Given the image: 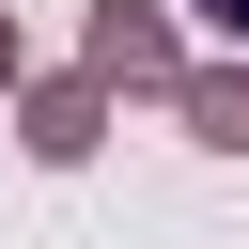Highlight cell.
Here are the masks:
<instances>
[{"mask_svg":"<svg viewBox=\"0 0 249 249\" xmlns=\"http://www.w3.org/2000/svg\"><path fill=\"white\" fill-rule=\"evenodd\" d=\"M78 62H93L109 93H187V47H171V16H156V0H93Z\"/></svg>","mask_w":249,"mask_h":249,"instance_id":"1","label":"cell"},{"mask_svg":"<svg viewBox=\"0 0 249 249\" xmlns=\"http://www.w3.org/2000/svg\"><path fill=\"white\" fill-rule=\"evenodd\" d=\"M16 140H31L47 171H78V156L109 140V78H93V62H78V78H31V93H16Z\"/></svg>","mask_w":249,"mask_h":249,"instance_id":"2","label":"cell"},{"mask_svg":"<svg viewBox=\"0 0 249 249\" xmlns=\"http://www.w3.org/2000/svg\"><path fill=\"white\" fill-rule=\"evenodd\" d=\"M187 140H218V156H249V62H187Z\"/></svg>","mask_w":249,"mask_h":249,"instance_id":"3","label":"cell"},{"mask_svg":"<svg viewBox=\"0 0 249 249\" xmlns=\"http://www.w3.org/2000/svg\"><path fill=\"white\" fill-rule=\"evenodd\" d=\"M0 93H31V78H16V16H0Z\"/></svg>","mask_w":249,"mask_h":249,"instance_id":"4","label":"cell"},{"mask_svg":"<svg viewBox=\"0 0 249 249\" xmlns=\"http://www.w3.org/2000/svg\"><path fill=\"white\" fill-rule=\"evenodd\" d=\"M202 16H218V31H233V47H249V0H202Z\"/></svg>","mask_w":249,"mask_h":249,"instance_id":"5","label":"cell"}]
</instances>
